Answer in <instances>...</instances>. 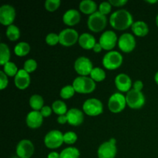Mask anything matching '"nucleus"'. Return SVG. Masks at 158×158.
<instances>
[{
    "label": "nucleus",
    "mask_w": 158,
    "mask_h": 158,
    "mask_svg": "<svg viewBox=\"0 0 158 158\" xmlns=\"http://www.w3.org/2000/svg\"><path fill=\"white\" fill-rule=\"evenodd\" d=\"M110 23L114 29L122 31L131 27L134 24V19L131 12L126 9H120L111 14Z\"/></svg>",
    "instance_id": "f257e3e1"
},
{
    "label": "nucleus",
    "mask_w": 158,
    "mask_h": 158,
    "mask_svg": "<svg viewBox=\"0 0 158 158\" xmlns=\"http://www.w3.org/2000/svg\"><path fill=\"white\" fill-rule=\"evenodd\" d=\"M73 86L76 93L81 94H88L94 92L96 89V82L90 77H77L73 82Z\"/></svg>",
    "instance_id": "f03ea898"
},
{
    "label": "nucleus",
    "mask_w": 158,
    "mask_h": 158,
    "mask_svg": "<svg viewBox=\"0 0 158 158\" xmlns=\"http://www.w3.org/2000/svg\"><path fill=\"white\" fill-rule=\"evenodd\" d=\"M107 19L106 15L100 13L99 11L89 15L87 20V26L89 30L94 32H100L106 28Z\"/></svg>",
    "instance_id": "7ed1b4c3"
},
{
    "label": "nucleus",
    "mask_w": 158,
    "mask_h": 158,
    "mask_svg": "<svg viewBox=\"0 0 158 158\" xmlns=\"http://www.w3.org/2000/svg\"><path fill=\"white\" fill-rule=\"evenodd\" d=\"M123 61V56L117 51H110L103 56V66L109 70H114L120 67Z\"/></svg>",
    "instance_id": "20e7f679"
},
{
    "label": "nucleus",
    "mask_w": 158,
    "mask_h": 158,
    "mask_svg": "<svg viewBox=\"0 0 158 158\" xmlns=\"http://www.w3.org/2000/svg\"><path fill=\"white\" fill-rule=\"evenodd\" d=\"M126 96L121 93H115L112 94L108 100V108L114 114L121 113L127 106Z\"/></svg>",
    "instance_id": "39448f33"
},
{
    "label": "nucleus",
    "mask_w": 158,
    "mask_h": 158,
    "mask_svg": "<svg viewBox=\"0 0 158 158\" xmlns=\"http://www.w3.org/2000/svg\"><path fill=\"white\" fill-rule=\"evenodd\" d=\"M127 104L131 109H140L145 104V97L141 91L132 89L127 93Z\"/></svg>",
    "instance_id": "423d86ee"
},
{
    "label": "nucleus",
    "mask_w": 158,
    "mask_h": 158,
    "mask_svg": "<svg viewBox=\"0 0 158 158\" xmlns=\"http://www.w3.org/2000/svg\"><path fill=\"white\" fill-rule=\"evenodd\" d=\"M63 143V134L58 130L50 131L44 137V143L49 149H57L61 147Z\"/></svg>",
    "instance_id": "0eeeda50"
},
{
    "label": "nucleus",
    "mask_w": 158,
    "mask_h": 158,
    "mask_svg": "<svg viewBox=\"0 0 158 158\" xmlns=\"http://www.w3.org/2000/svg\"><path fill=\"white\" fill-rule=\"evenodd\" d=\"M83 110L86 115L90 117H97L103 113V103L97 98L88 99L83 103Z\"/></svg>",
    "instance_id": "6e6552de"
},
{
    "label": "nucleus",
    "mask_w": 158,
    "mask_h": 158,
    "mask_svg": "<svg viewBox=\"0 0 158 158\" xmlns=\"http://www.w3.org/2000/svg\"><path fill=\"white\" fill-rule=\"evenodd\" d=\"M60 43L63 46H72L78 42L80 35L77 30L73 29H65L62 30L59 34Z\"/></svg>",
    "instance_id": "1a4fd4ad"
},
{
    "label": "nucleus",
    "mask_w": 158,
    "mask_h": 158,
    "mask_svg": "<svg viewBox=\"0 0 158 158\" xmlns=\"http://www.w3.org/2000/svg\"><path fill=\"white\" fill-rule=\"evenodd\" d=\"M74 69L76 72L81 77H87L90 75L94 69V66L89 58L85 56H80L77 59L74 63Z\"/></svg>",
    "instance_id": "9d476101"
},
{
    "label": "nucleus",
    "mask_w": 158,
    "mask_h": 158,
    "mask_svg": "<svg viewBox=\"0 0 158 158\" xmlns=\"http://www.w3.org/2000/svg\"><path fill=\"white\" fill-rule=\"evenodd\" d=\"M15 9L11 5L5 4L0 7V23L5 26L12 25L15 19Z\"/></svg>",
    "instance_id": "9b49d317"
},
{
    "label": "nucleus",
    "mask_w": 158,
    "mask_h": 158,
    "mask_svg": "<svg viewBox=\"0 0 158 158\" xmlns=\"http://www.w3.org/2000/svg\"><path fill=\"white\" fill-rule=\"evenodd\" d=\"M117 43H118L117 34L111 30L105 31L104 32H103L99 40V43L101 45L103 49L109 52L112 51V49L117 45Z\"/></svg>",
    "instance_id": "f8f14e48"
},
{
    "label": "nucleus",
    "mask_w": 158,
    "mask_h": 158,
    "mask_svg": "<svg viewBox=\"0 0 158 158\" xmlns=\"http://www.w3.org/2000/svg\"><path fill=\"white\" fill-rule=\"evenodd\" d=\"M118 46L120 50L123 52H131L135 49L136 40L135 37L131 33L125 32L122 34L118 39Z\"/></svg>",
    "instance_id": "ddd939ff"
},
{
    "label": "nucleus",
    "mask_w": 158,
    "mask_h": 158,
    "mask_svg": "<svg viewBox=\"0 0 158 158\" xmlns=\"http://www.w3.org/2000/svg\"><path fill=\"white\" fill-rule=\"evenodd\" d=\"M15 152L19 158H30L34 153L33 143L31 140L26 139L20 140L16 146Z\"/></svg>",
    "instance_id": "4468645a"
},
{
    "label": "nucleus",
    "mask_w": 158,
    "mask_h": 158,
    "mask_svg": "<svg viewBox=\"0 0 158 158\" xmlns=\"http://www.w3.org/2000/svg\"><path fill=\"white\" fill-rule=\"evenodd\" d=\"M117 153V146L110 140L103 142L97 150L98 158H115Z\"/></svg>",
    "instance_id": "2eb2a0df"
},
{
    "label": "nucleus",
    "mask_w": 158,
    "mask_h": 158,
    "mask_svg": "<svg viewBox=\"0 0 158 158\" xmlns=\"http://www.w3.org/2000/svg\"><path fill=\"white\" fill-rule=\"evenodd\" d=\"M116 87L122 93H127L132 87V80L131 77L126 73H120L115 77L114 80Z\"/></svg>",
    "instance_id": "dca6fc26"
},
{
    "label": "nucleus",
    "mask_w": 158,
    "mask_h": 158,
    "mask_svg": "<svg viewBox=\"0 0 158 158\" xmlns=\"http://www.w3.org/2000/svg\"><path fill=\"white\" fill-rule=\"evenodd\" d=\"M68 123L71 126L78 127L83 123L84 115L80 110L77 108H71L66 113Z\"/></svg>",
    "instance_id": "f3484780"
},
{
    "label": "nucleus",
    "mask_w": 158,
    "mask_h": 158,
    "mask_svg": "<svg viewBox=\"0 0 158 158\" xmlns=\"http://www.w3.org/2000/svg\"><path fill=\"white\" fill-rule=\"evenodd\" d=\"M15 85L18 89H26L29 86L31 83V77L29 73H28L25 69H19L18 73L15 77Z\"/></svg>",
    "instance_id": "a211bd4d"
},
{
    "label": "nucleus",
    "mask_w": 158,
    "mask_h": 158,
    "mask_svg": "<svg viewBox=\"0 0 158 158\" xmlns=\"http://www.w3.org/2000/svg\"><path fill=\"white\" fill-rule=\"evenodd\" d=\"M27 126L31 129H37L43 124V117L40 111L32 110L27 114L26 118Z\"/></svg>",
    "instance_id": "6ab92c4d"
},
{
    "label": "nucleus",
    "mask_w": 158,
    "mask_h": 158,
    "mask_svg": "<svg viewBox=\"0 0 158 158\" xmlns=\"http://www.w3.org/2000/svg\"><path fill=\"white\" fill-rule=\"evenodd\" d=\"M81 19V15L79 11L76 9H69L64 13L63 16V21L69 26H73L78 24Z\"/></svg>",
    "instance_id": "aec40b11"
},
{
    "label": "nucleus",
    "mask_w": 158,
    "mask_h": 158,
    "mask_svg": "<svg viewBox=\"0 0 158 158\" xmlns=\"http://www.w3.org/2000/svg\"><path fill=\"white\" fill-rule=\"evenodd\" d=\"M78 43L80 47H82L84 49L89 50V49H94L97 42H96V39L94 38V35L89 33H87V32H84V33L81 34L80 35Z\"/></svg>",
    "instance_id": "412c9836"
},
{
    "label": "nucleus",
    "mask_w": 158,
    "mask_h": 158,
    "mask_svg": "<svg viewBox=\"0 0 158 158\" xmlns=\"http://www.w3.org/2000/svg\"><path fill=\"white\" fill-rule=\"evenodd\" d=\"M131 29L134 35L139 37L145 36L149 32V27L148 24L143 21H137L134 23L131 26Z\"/></svg>",
    "instance_id": "4be33fe9"
},
{
    "label": "nucleus",
    "mask_w": 158,
    "mask_h": 158,
    "mask_svg": "<svg viewBox=\"0 0 158 158\" xmlns=\"http://www.w3.org/2000/svg\"><path fill=\"white\" fill-rule=\"evenodd\" d=\"M79 8H80V12L86 15H91L92 14L97 12V5L93 0H83L80 3Z\"/></svg>",
    "instance_id": "5701e85b"
},
{
    "label": "nucleus",
    "mask_w": 158,
    "mask_h": 158,
    "mask_svg": "<svg viewBox=\"0 0 158 158\" xmlns=\"http://www.w3.org/2000/svg\"><path fill=\"white\" fill-rule=\"evenodd\" d=\"M44 105V100L43 97L38 94H34L29 98V106L33 110L40 111Z\"/></svg>",
    "instance_id": "b1692460"
},
{
    "label": "nucleus",
    "mask_w": 158,
    "mask_h": 158,
    "mask_svg": "<svg viewBox=\"0 0 158 158\" xmlns=\"http://www.w3.org/2000/svg\"><path fill=\"white\" fill-rule=\"evenodd\" d=\"M29 52H30V46L26 42H20L17 43L14 48V52L17 56L23 57L28 55Z\"/></svg>",
    "instance_id": "393cba45"
},
{
    "label": "nucleus",
    "mask_w": 158,
    "mask_h": 158,
    "mask_svg": "<svg viewBox=\"0 0 158 158\" xmlns=\"http://www.w3.org/2000/svg\"><path fill=\"white\" fill-rule=\"evenodd\" d=\"M10 49L9 46L5 43L0 44V64L4 66L7 63H9L10 60Z\"/></svg>",
    "instance_id": "a878e982"
},
{
    "label": "nucleus",
    "mask_w": 158,
    "mask_h": 158,
    "mask_svg": "<svg viewBox=\"0 0 158 158\" xmlns=\"http://www.w3.org/2000/svg\"><path fill=\"white\" fill-rule=\"evenodd\" d=\"M52 110L56 114L59 116L66 115L67 113L66 104L62 100H56L52 104Z\"/></svg>",
    "instance_id": "bb28decb"
},
{
    "label": "nucleus",
    "mask_w": 158,
    "mask_h": 158,
    "mask_svg": "<svg viewBox=\"0 0 158 158\" xmlns=\"http://www.w3.org/2000/svg\"><path fill=\"white\" fill-rule=\"evenodd\" d=\"M80 151L73 147L65 148L60 153V158H80Z\"/></svg>",
    "instance_id": "cd10ccee"
},
{
    "label": "nucleus",
    "mask_w": 158,
    "mask_h": 158,
    "mask_svg": "<svg viewBox=\"0 0 158 158\" xmlns=\"http://www.w3.org/2000/svg\"><path fill=\"white\" fill-rule=\"evenodd\" d=\"M6 36L10 41H16L20 37V30L15 25L8 26L6 29Z\"/></svg>",
    "instance_id": "c85d7f7f"
},
{
    "label": "nucleus",
    "mask_w": 158,
    "mask_h": 158,
    "mask_svg": "<svg viewBox=\"0 0 158 158\" xmlns=\"http://www.w3.org/2000/svg\"><path fill=\"white\" fill-rule=\"evenodd\" d=\"M90 78L95 82H102L106 78V73L104 69L100 67H95L90 73Z\"/></svg>",
    "instance_id": "c756f323"
},
{
    "label": "nucleus",
    "mask_w": 158,
    "mask_h": 158,
    "mask_svg": "<svg viewBox=\"0 0 158 158\" xmlns=\"http://www.w3.org/2000/svg\"><path fill=\"white\" fill-rule=\"evenodd\" d=\"M19 70L16 65L12 62H9L3 66V72L8 76V77H15L18 73Z\"/></svg>",
    "instance_id": "7c9ffc66"
},
{
    "label": "nucleus",
    "mask_w": 158,
    "mask_h": 158,
    "mask_svg": "<svg viewBox=\"0 0 158 158\" xmlns=\"http://www.w3.org/2000/svg\"><path fill=\"white\" fill-rule=\"evenodd\" d=\"M76 91L73 85H67V86H65L64 87L62 88L60 95L64 100H68V99H70L71 97H73Z\"/></svg>",
    "instance_id": "2f4dec72"
},
{
    "label": "nucleus",
    "mask_w": 158,
    "mask_h": 158,
    "mask_svg": "<svg viewBox=\"0 0 158 158\" xmlns=\"http://www.w3.org/2000/svg\"><path fill=\"white\" fill-rule=\"evenodd\" d=\"M77 140V135L75 132L69 131L63 134V141L66 144H74Z\"/></svg>",
    "instance_id": "473e14b6"
},
{
    "label": "nucleus",
    "mask_w": 158,
    "mask_h": 158,
    "mask_svg": "<svg viewBox=\"0 0 158 158\" xmlns=\"http://www.w3.org/2000/svg\"><path fill=\"white\" fill-rule=\"evenodd\" d=\"M60 0H46L45 2V8L49 12H54L60 6Z\"/></svg>",
    "instance_id": "72a5a7b5"
},
{
    "label": "nucleus",
    "mask_w": 158,
    "mask_h": 158,
    "mask_svg": "<svg viewBox=\"0 0 158 158\" xmlns=\"http://www.w3.org/2000/svg\"><path fill=\"white\" fill-rule=\"evenodd\" d=\"M37 69V62L33 59H29L25 62L23 65V69L26 71L28 73L34 72Z\"/></svg>",
    "instance_id": "f704fd0d"
},
{
    "label": "nucleus",
    "mask_w": 158,
    "mask_h": 158,
    "mask_svg": "<svg viewBox=\"0 0 158 158\" xmlns=\"http://www.w3.org/2000/svg\"><path fill=\"white\" fill-rule=\"evenodd\" d=\"M46 43L47 45L51 46H53L60 43V37L58 34H56L54 32L49 33L46 37Z\"/></svg>",
    "instance_id": "c9c22d12"
},
{
    "label": "nucleus",
    "mask_w": 158,
    "mask_h": 158,
    "mask_svg": "<svg viewBox=\"0 0 158 158\" xmlns=\"http://www.w3.org/2000/svg\"><path fill=\"white\" fill-rule=\"evenodd\" d=\"M111 9H112V5L110 3V2H103L99 6V12L106 15L111 12Z\"/></svg>",
    "instance_id": "e433bc0d"
},
{
    "label": "nucleus",
    "mask_w": 158,
    "mask_h": 158,
    "mask_svg": "<svg viewBox=\"0 0 158 158\" xmlns=\"http://www.w3.org/2000/svg\"><path fill=\"white\" fill-rule=\"evenodd\" d=\"M9 84V80H8V76L3 72L2 70L0 71V89H6Z\"/></svg>",
    "instance_id": "4c0bfd02"
},
{
    "label": "nucleus",
    "mask_w": 158,
    "mask_h": 158,
    "mask_svg": "<svg viewBox=\"0 0 158 158\" xmlns=\"http://www.w3.org/2000/svg\"><path fill=\"white\" fill-rule=\"evenodd\" d=\"M52 108L49 107V106H44L43 108H42L41 110H40V113H41L42 116H43V117H49V116L52 114Z\"/></svg>",
    "instance_id": "58836bf2"
},
{
    "label": "nucleus",
    "mask_w": 158,
    "mask_h": 158,
    "mask_svg": "<svg viewBox=\"0 0 158 158\" xmlns=\"http://www.w3.org/2000/svg\"><path fill=\"white\" fill-rule=\"evenodd\" d=\"M109 2L112 6L115 7H122L127 3V0H110Z\"/></svg>",
    "instance_id": "ea45409f"
},
{
    "label": "nucleus",
    "mask_w": 158,
    "mask_h": 158,
    "mask_svg": "<svg viewBox=\"0 0 158 158\" xmlns=\"http://www.w3.org/2000/svg\"><path fill=\"white\" fill-rule=\"evenodd\" d=\"M143 87V83L140 80H137L133 84V89L137 91H141Z\"/></svg>",
    "instance_id": "a19ab883"
},
{
    "label": "nucleus",
    "mask_w": 158,
    "mask_h": 158,
    "mask_svg": "<svg viewBox=\"0 0 158 158\" xmlns=\"http://www.w3.org/2000/svg\"><path fill=\"white\" fill-rule=\"evenodd\" d=\"M57 122H58L60 124H65L68 122L67 120V117L66 115H61L59 116L58 118H57Z\"/></svg>",
    "instance_id": "79ce46f5"
},
{
    "label": "nucleus",
    "mask_w": 158,
    "mask_h": 158,
    "mask_svg": "<svg viewBox=\"0 0 158 158\" xmlns=\"http://www.w3.org/2000/svg\"><path fill=\"white\" fill-rule=\"evenodd\" d=\"M93 50H94L95 52H100L102 50H103V48H102L101 45H100V43H96L95 46H94Z\"/></svg>",
    "instance_id": "37998d69"
},
{
    "label": "nucleus",
    "mask_w": 158,
    "mask_h": 158,
    "mask_svg": "<svg viewBox=\"0 0 158 158\" xmlns=\"http://www.w3.org/2000/svg\"><path fill=\"white\" fill-rule=\"evenodd\" d=\"M47 158H60V154L56 152V151H52L48 154Z\"/></svg>",
    "instance_id": "c03bdc74"
},
{
    "label": "nucleus",
    "mask_w": 158,
    "mask_h": 158,
    "mask_svg": "<svg viewBox=\"0 0 158 158\" xmlns=\"http://www.w3.org/2000/svg\"><path fill=\"white\" fill-rule=\"evenodd\" d=\"M154 80H155L156 83L158 85V72L156 73L155 76H154Z\"/></svg>",
    "instance_id": "a18cd8bd"
},
{
    "label": "nucleus",
    "mask_w": 158,
    "mask_h": 158,
    "mask_svg": "<svg viewBox=\"0 0 158 158\" xmlns=\"http://www.w3.org/2000/svg\"><path fill=\"white\" fill-rule=\"evenodd\" d=\"M110 141L111 143H114V144H116V143H117V140H116V139H114V138H111L110 140Z\"/></svg>",
    "instance_id": "49530a36"
},
{
    "label": "nucleus",
    "mask_w": 158,
    "mask_h": 158,
    "mask_svg": "<svg viewBox=\"0 0 158 158\" xmlns=\"http://www.w3.org/2000/svg\"><path fill=\"white\" fill-rule=\"evenodd\" d=\"M146 2L148 3H156V2H157V0H154V1H149V0H148V1H146Z\"/></svg>",
    "instance_id": "de8ad7c7"
},
{
    "label": "nucleus",
    "mask_w": 158,
    "mask_h": 158,
    "mask_svg": "<svg viewBox=\"0 0 158 158\" xmlns=\"http://www.w3.org/2000/svg\"><path fill=\"white\" fill-rule=\"evenodd\" d=\"M156 24H157V26H158V14H157V17H156Z\"/></svg>",
    "instance_id": "09e8293b"
}]
</instances>
